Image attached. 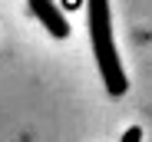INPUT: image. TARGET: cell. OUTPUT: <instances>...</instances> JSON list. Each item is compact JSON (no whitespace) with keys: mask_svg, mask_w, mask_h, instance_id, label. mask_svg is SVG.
I'll list each match as a JSON object with an SVG mask.
<instances>
[{"mask_svg":"<svg viewBox=\"0 0 152 142\" xmlns=\"http://www.w3.org/2000/svg\"><path fill=\"white\" fill-rule=\"evenodd\" d=\"M89 40H93V56L99 66V76L109 96H122L129 89V76L122 69L119 50L113 43V17H109V0H89Z\"/></svg>","mask_w":152,"mask_h":142,"instance_id":"1","label":"cell"},{"mask_svg":"<svg viewBox=\"0 0 152 142\" xmlns=\"http://www.w3.org/2000/svg\"><path fill=\"white\" fill-rule=\"evenodd\" d=\"M27 7H30V13L43 23V27L50 30V36H56V40H66L69 36V23H66V17L60 13V7L53 4V0H27Z\"/></svg>","mask_w":152,"mask_h":142,"instance_id":"2","label":"cell"},{"mask_svg":"<svg viewBox=\"0 0 152 142\" xmlns=\"http://www.w3.org/2000/svg\"><path fill=\"white\" fill-rule=\"evenodd\" d=\"M122 142H142V129H139V126H132L129 132L122 135Z\"/></svg>","mask_w":152,"mask_h":142,"instance_id":"3","label":"cell"},{"mask_svg":"<svg viewBox=\"0 0 152 142\" xmlns=\"http://www.w3.org/2000/svg\"><path fill=\"white\" fill-rule=\"evenodd\" d=\"M63 4H66L69 10H76V7H80V4H83V0H63Z\"/></svg>","mask_w":152,"mask_h":142,"instance_id":"4","label":"cell"}]
</instances>
